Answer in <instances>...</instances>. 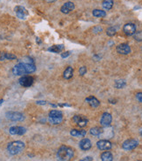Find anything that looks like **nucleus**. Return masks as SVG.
Returning a JSON list of instances; mask_svg holds the SVG:
<instances>
[{"instance_id":"obj_1","label":"nucleus","mask_w":142,"mask_h":161,"mask_svg":"<svg viewBox=\"0 0 142 161\" xmlns=\"http://www.w3.org/2000/svg\"><path fill=\"white\" fill-rule=\"evenodd\" d=\"M36 67L34 65V62L31 59L28 58V60H25L19 62L18 64L15 65L12 68V73L14 75H24L26 74H31L35 72Z\"/></svg>"},{"instance_id":"obj_2","label":"nucleus","mask_w":142,"mask_h":161,"mask_svg":"<svg viewBox=\"0 0 142 161\" xmlns=\"http://www.w3.org/2000/svg\"><path fill=\"white\" fill-rule=\"evenodd\" d=\"M74 156V152L69 146L63 145L61 146L58 152H57V157L60 161H70Z\"/></svg>"},{"instance_id":"obj_3","label":"nucleus","mask_w":142,"mask_h":161,"mask_svg":"<svg viewBox=\"0 0 142 161\" xmlns=\"http://www.w3.org/2000/svg\"><path fill=\"white\" fill-rule=\"evenodd\" d=\"M24 146L25 145L22 141H13L8 145L7 150L10 155H17L24 150Z\"/></svg>"},{"instance_id":"obj_4","label":"nucleus","mask_w":142,"mask_h":161,"mask_svg":"<svg viewBox=\"0 0 142 161\" xmlns=\"http://www.w3.org/2000/svg\"><path fill=\"white\" fill-rule=\"evenodd\" d=\"M5 116L7 119L10 120V121H15V122L24 121V116L22 113L16 112V111H8V112H6Z\"/></svg>"},{"instance_id":"obj_5","label":"nucleus","mask_w":142,"mask_h":161,"mask_svg":"<svg viewBox=\"0 0 142 161\" xmlns=\"http://www.w3.org/2000/svg\"><path fill=\"white\" fill-rule=\"evenodd\" d=\"M139 145V142L136 139L131 138V139H127L126 140L123 144H122V148L126 151H132L134 149H135Z\"/></svg>"},{"instance_id":"obj_6","label":"nucleus","mask_w":142,"mask_h":161,"mask_svg":"<svg viewBox=\"0 0 142 161\" xmlns=\"http://www.w3.org/2000/svg\"><path fill=\"white\" fill-rule=\"evenodd\" d=\"M72 121L79 127H85L87 125V123H88V119L85 116H82V115H76L72 117Z\"/></svg>"},{"instance_id":"obj_7","label":"nucleus","mask_w":142,"mask_h":161,"mask_svg":"<svg viewBox=\"0 0 142 161\" xmlns=\"http://www.w3.org/2000/svg\"><path fill=\"white\" fill-rule=\"evenodd\" d=\"M33 82H34V79L32 76H30V75H24L22 76L18 82L19 84L22 86V87H24V88H28V87H31L32 84H33Z\"/></svg>"},{"instance_id":"obj_8","label":"nucleus","mask_w":142,"mask_h":161,"mask_svg":"<svg viewBox=\"0 0 142 161\" xmlns=\"http://www.w3.org/2000/svg\"><path fill=\"white\" fill-rule=\"evenodd\" d=\"M123 32L127 36H133L136 33V26L133 23H127L123 26Z\"/></svg>"},{"instance_id":"obj_9","label":"nucleus","mask_w":142,"mask_h":161,"mask_svg":"<svg viewBox=\"0 0 142 161\" xmlns=\"http://www.w3.org/2000/svg\"><path fill=\"white\" fill-rule=\"evenodd\" d=\"M112 121H113V117H112V115L110 113L105 112L102 114L101 118H100V124L103 127H108L111 124Z\"/></svg>"},{"instance_id":"obj_10","label":"nucleus","mask_w":142,"mask_h":161,"mask_svg":"<svg viewBox=\"0 0 142 161\" xmlns=\"http://www.w3.org/2000/svg\"><path fill=\"white\" fill-rule=\"evenodd\" d=\"M14 11L16 12L17 17L19 18L20 19H24L28 16V11L24 7H23V6H20V5L16 6Z\"/></svg>"},{"instance_id":"obj_11","label":"nucleus","mask_w":142,"mask_h":161,"mask_svg":"<svg viewBox=\"0 0 142 161\" xmlns=\"http://www.w3.org/2000/svg\"><path fill=\"white\" fill-rule=\"evenodd\" d=\"M97 147L101 151H109L112 148V143L108 140L102 139L97 142Z\"/></svg>"},{"instance_id":"obj_12","label":"nucleus","mask_w":142,"mask_h":161,"mask_svg":"<svg viewBox=\"0 0 142 161\" xmlns=\"http://www.w3.org/2000/svg\"><path fill=\"white\" fill-rule=\"evenodd\" d=\"M116 50L119 54H124V55H127V54H129L131 53V48L128 44H126V43H123V44H120L119 46H117L116 48Z\"/></svg>"},{"instance_id":"obj_13","label":"nucleus","mask_w":142,"mask_h":161,"mask_svg":"<svg viewBox=\"0 0 142 161\" xmlns=\"http://www.w3.org/2000/svg\"><path fill=\"white\" fill-rule=\"evenodd\" d=\"M9 132L11 135H24L26 132V129L22 126H12L10 128Z\"/></svg>"},{"instance_id":"obj_14","label":"nucleus","mask_w":142,"mask_h":161,"mask_svg":"<svg viewBox=\"0 0 142 161\" xmlns=\"http://www.w3.org/2000/svg\"><path fill=\"white\" fill-rule=\"evenodd\" d=\"M74 8H75V5H74V4H73L72 2H66V3H65V4L62 5L60 11H61L62 13L67 14V13L71 12V11H73Z\"/></svg>"},{"instance_id":"obj_15","label":"nucleus","mask_w":142,"mask_h":161,"mask_svg":"<svg viewBox=\"0 0 142 161\" xmlns=\"http://www.w3.org/2000/svg\"><path fill=\"white\" fill-rule=\"evenodd\" d=\"M79 147L83 151H88L92 147V142L88 138H83L79 142Z\"/></svg>"},{"instance_id":"obj_16","label":"nucleus","mask_w":142,"mask_h":161,"mask_svg":"<svg viewBox=\"0 0 142 161\" xmlns=\"http://www.w3.org/2000/svg\"><path fill=\"white\" fill-rule=\"evenodd\" d=\"M85 101L89 104V105L92 108H97L99 106L100 102L94 96H89L85 99Z\"/></svg>"},{"instance_id":"obj_17","label":"nucleus","mask_w":142,"mask_h":161,"mask_svg":"<svg viewBox=\"0 0 142 161\" xmlns=\"http://www.w3.org/2000/svg\"><path fill=\"white\" fill-rule=\"evenodd\" d=\"M17 56L15 54H10V53H4V52H1L0 53V60H16Z\"/></svg>"},{"instance_id":"obj_18","label":"nucleus","mask_w":142,"mask_h":161,"mask_svg":"<svg viewBox=\"0 0 142 161\" xmlns=\"http://www.w3.org/2000/svg\"><path fill=\"white\" fill-rule=\"evenodd\" d=\"M71 135L72 137H76V138H83L85 136L86 134V131H84V130H81V131H78V130H76V129H72L71 131Z\"/></svg>"},{"instance_id":"obj_19","label":"nucleus","mask_w":142,"mask_h":161,"mask_svg":"<svg viewBox=\"0 0 142 161\" xmlns=\"http://www.w3.org/2000/svg\"><path fill=\"white\" fill-rule=\"evenodd\" d=\"M100 158H101V161H113V154H112L110 152H108V151H106V152H104L101 154Z\"/></svg>"},{"instance_id":"obj_20","label":"nucleus","mask_w":142,"mask_h":161,"mask_svg":"<svg viewBox=\"0 0 142 161\" xmlns=\"http://www.w3.org/2000/svg\"><path fill=\"white\" fill-rule=\"evenodd\" d=\"M63 49H64V46H63V45H54V46L49 48H48V51H49V52H52V53L59 54V53H60Z\"/></svg>"},{"instance_id":"obj_21","label":"nucleus","mask_w":142,"mask_h":161,"mask_svg":"<svg viewBox=\"0 0 142 161\" xmlns=\"http://www.w3.org/2000/svg\"><path fill=\"white\" fill-rule=\"evenodd\" d=\"M103 129L99 128V127H93L90 130V133L92 135V136H95V137H100L101 134L103 133Z\"/></svg>"},{"instance_id":"obj_22","label":"nucleus","mask_w":142,"mask_h":161,"mask_svg":"<svg viewBox=\"0 0 142 161\" xmlns=\"http://www.w3.org/2000/svg\"><path fill=\"white\" fill-rule=\"evenodd\" d=\"M73 75V68L71 67H67L66 68V70L64 71V74H63V76L65 79H71Z\"/></svg>"},{"instance_id":"obj_23","label":"nucleus","mask_w":142,"mask_h":161,"mask_svg":"<svg viewBox=\"0 0 142 161\" xmlns=\"http://www.w3.org/2000/svg\"><path fill=\"white\" fill-rule=\"evenodd\" d=\"M92 15L95 18H104L106 16V12L105 11H102L99 9H95L92 11Z\"/></svg>"},{"instance_id":"obj_24","label":"nucleus","mask_w":142,"mask_h":161,"mask_svg":"<svg viewBox=\"0 0 142 161\" xmlns=\"http://www.w3.org/2000/svg\"><path fill=\"white\" fill-rule=\"evenodd\" d=\"M113 5V0H103L102 7L105 10H111Z\"/></svg>"},{"instance_id":"obj_25","label":"nucleus","mask_w":142,"mask_h":161,"mask_svg":"<svg viewBox=\"0 0 142 161\" xmlns=\"http://www.w3.org/2000/svg\"><path fill=\"white\" fill-rule=\"evenodd\" d=\"M127 86V82L124 80H116L114 82V87L116 89H123Z\"/></svg>"},{"instance_id":"obj_26","label":"nucleus","mask_w":142,"mask_h":161,"mask_svg":"<svg viewBox=\"0 0 142 161\" xmlns=\"http://www.w3.org/2000/svg\"><path fill=\"white\" fill-rule=\"evenodd\" d=\"M62 112L60 110H57V109H52L49 112V116L51 117H63L62 116Z\"/></svg>"},{"instance_id":"obj_27","label":"nucleus","mask_w":142,"mask_h":161,"mask_svg":"<svg viewBox=\"0 0 142 161\" xmlns=\"http://www.w3.org/2000/svg\"><path fill=\"white\" fill-rule=\"evenodd\" d=\"M63 121V117H51L49 116V122L52 124H59Z\"/></svg>"},{"instance_id":"obj_28","label":"nucleus","mask_w":142,"mask_h":161,"mask_svg":"<svg viewBox=\"0 0 142 161\" xmlns=\"http://www.w3.org/2000/svg\"><path fill=\"white\" fill-rule=\"evenodd\" d=\"M117 33V29L114 27V26H110L106 29V34L109 36V37H113Z\"/></svg>"},{"instance_id":"obj_29","label":"nucleus","mask_w":142,"mask_h":161,"mask_svg":"<svg viewBox=\"0 0 142 161\" xmlns=\"http://www.w3.org/2000/svg\"><path fill=\"white\" fill-rule=\"evenodd\" d=\"M134 38L136 41H142V31L136 32L134 35Z\"/></svg>"},{"instance_id":"obj_30","label":"nucleus","mask_w":142,"mask_h":161,"mask_svg":"<svg viewBox=\"0 0 142 161\" xmlns=\"http://www.w3.org/2000/svg\"><path fill=\"white\" fill-rule=\"evenodd\" d=\"M86 71H87V69H86V67H85V66H83V67H79V69H78V73H79V75H84L85 73H86Z\"/></svg>"},{"instance_id":"obj_31","label":"nucleus","mask_w":142,"mask_h":161,"mask_svg":"<svg viewBox=\"0 0 142 161\" xmlns=\"http://www.w3.org/2000/svg\"><path fill=\"white\" fill-rule=\"evenodd\" d=\"M92 32L94 33H99L100 32H102V28L100 26H95L93 29H92Z\"/></svg>"},{"instance_id":"obj_32","label":"nucleus","mask_w":142,"mask_h":161,"mask_svg":"<svg viewBox=\"0 0 142 161\" xmlns=\"http://www.w3.org/2000/svg\"><path fill=\"white\" fill-rule=\"evenodd\" d=\"M136 99L140 103H142V92H139V93L136 94Z\"/></svg>"},{"instance_id":"obj_33","label":"nucleus","mask_w":142,"mask_h":161,"mask_svg":"<svg viewBox=\"0 0 142 161\" xmlns=\"http://www.w3.org/2000/svg\"><path fill=\"white\" fill-rule=\"evenodd\" d=\"M70 54H71V52H65V53H62V54H61V57H62V58H66V57H68Z\"/></svg>"},{"instance_id":"obj_34","label":"nucleus","mask_w":142,"mask_h":161,"mask_svg":"<svg viewBox=\"0 0 142 161\" xmlns=\"http://www.w3.org/2000/svg\"><path fill=\"white\" fill-rule=\"evenodd\" d=\"M47 104L48 103L45 102V101H37V104H39V105H45Z\"/></svg>"},{"instance_id":"obj_35","label":"nucleus","mask_w":142,"mask_h":161,"mask_svg":"<svg viewBox=\"0 0 142 161\" xmlns=\"http://www.w3.org/2000/svg\"><path fill=\"white\" fill-rule=\"evenodd\" d=\"M92 157H85V159H84V161H92Z\"/></svg>"},{"instance_id":"obj_36","label":"nucleus","mask_w":142,"mask_h":161,"mask_svg":"<svg viewBox=\"0 0 142 161\" xmlns=\"http://www.w3.org/2000/svg\"><path fill=\"white\" fill-rule=\"evenodd\" d=\"M140 135H141V136L142 137V128L141 129V130H140Z\"/></svg>"},{"instance_id":"obj_37","label":"nucleus","mask_w":142,"mask_h":161,"mask_svg":"<svg viewBox=\"0 0 142 161\" xmlns=\"http://www.w3.org/2000/svg\"><path fill=\"white\" fill-rule=\"evenodd\" d=\"M3 103V99H0V104H2Z\"/></svg>"},{"instance_id":"obj_38","label":"nucleus","mask_w":142,"mask_h":161,"mask_svg":"<svg viewBox=\"0 0 142 161\" xmlns=\"http://www.w3.org/2000/svg\"><path fill=\"white\" fill-rule=\"evenodd\" d=\"M45 1H47V2H54L56 0H45Z\"/></svg>"},{"instance_id":"obj_39","label":"nucleus","mask_w":142,"mask_h":161,"mask_svg":"<svg viewBox=\"0 0 142 161\" xmlns=\"http://www.w3.org/2000/svg\"><path fill=\"white\" fill-rule=\"evenodd\" d=\"M79 161H84V160H79Z\"/></svg>"},{"instance_id":"obj_40","label":"nucleus","mask_w":142,"mask_h":161,"mask_svg":"<svg viewBox=\"0 0 142 161\" xmlns=\"http://www.w3.org/2000/svg\"><path fill=\"white\" fill-rule=\"evenodd\" d=\"M98 1H100V0H98Z\"/></svg>"},{"instance_id":"obj_41","label":"nucleus","mask_w":142,"mask_h":161,"mask_svg":"<svg viewBox=\"0 0 142 161\" xmlns=\"http://www.w3.org/2000/svg\"><path fill=\"white\" fill-rule=\"evenodd\" d=\"M139 161H142V160H139Z\"/></svg>"}]
</instances>
